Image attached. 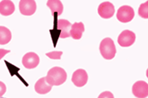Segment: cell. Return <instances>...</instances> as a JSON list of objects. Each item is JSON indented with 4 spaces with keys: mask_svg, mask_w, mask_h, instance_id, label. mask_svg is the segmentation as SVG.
Masks as SVG:
<instances>
[{
    "mask_svg": "<svg viewBox=\"0 0 148 98\" xmlns=\"http://www.w3.org/2000/svg\"><path fill=\"white\" fill-rule=\"evenodd\" d=\"M85 32V26L82 22H75L71 25L70 36L75 40H80Z\"/></svg>",
    "mask_w": 148,
    "mask_h": 98,
    "instance_id": "4fadbf2b",
    "label": "cell"
},
{
    "mask_svg": "<svg viewBox=\"0 0 148 98\" xmlns=\"http://www.w3.org/2000/svg\"><path fill=\"white\" fill-rule=\"evenodd\" d=\"M72 82L77 87L84 86L88 80V75L84 69H77L72 75Z\"/></svg>",
    "mask_w": 148,
    "mask_h": 98,
    "instance_id": "ba28073f",
    "label": "cell"
},
{
    "mask_svg": "<svg viewBox=\"0 0 148 98\" xmlns=\"http://www.w3.org/2000/svg\"><path fill=\"white\" fill-rule=\"evenodd\" d=\"M47 5L51 10L53 15H54L55 13L58 15L62 14L63 10H64V6H63V3L61 1H59V0H49L47 2Z\"/></svg>",
    "mask_w": 148,
    "mask_h": 98,
    "instance_id": "5bb4252c",
    "label": "cell"
},
{
    "mask_svg": "<svg viewBox=\"0 0 148 98\" xmlns=\"http://www.w3.org/2000/svg\"><path fill=\"white\" fill-rule=\"evenodd\" d=\"M98 14L103 19H109L112 18L115 13L114 4L110 2H103L98 6Z\"/></svg>",
    "mask_w": 148,
    "mask_h": 98,
    "instance_id": "9c48e42d",
    "label": "cell"
},
{
    "mask_svg": "<svg viewBox=\"0 0 148 98\" xmlns=\"http://www.w3.org/2000/svg\"><path fill=\"white\" fill-rule=\"evenodd\" d=\"M10 53V50H6V49H0V60L4 57V55Z\"/></svg>",
    "mask_w": 148,
    "mask_h": 98,
    "instance_id": "ffe728a7",
    "label": "cell"
},
{
    "mask_svg": "<svg viewBox=\"0 0 148 98\" xmlns=\"http://www.w3.org/2000/svg\"><path fill=\"white\" fill-rule=\"evenodd\" d=\"M15 10L14 3L10 0H3L0 2V14L3 16H9Z\"/></svg>",
    "mask_w": 148,
    "mask_h": 98,
    "instance_id": "7c38bea8",
    "label": "cell"
},
{
    "mask_svg": "<svg viewBox=\"0 0 148 98\" xmlns=\"http://www.w3.org/2000/svg\"><path fill=\"white\" fill-rule=\"evenodd\" d=\"M52 87L49 84H47V82L46 81V77H42L41 79H39L36 83L35 84V90L36 93L41 94V95H44L48 92L51 91Z\"/></svg>",
    "mask_w": 148,
    "mask_h": 98,
    "instance_id": "8fae6325",
    "label": "cell"
},
{
    "mask_svg": "<svg viewBox=\"0 0 148 98\" xmlns=\"http://www.w3.org/2000/svg\"><path fill=\"white\" fill-rule=\"evenodd\" d=\"M19 10L23 15H32L36 10V3L34 0H21L19 3Z\"/></svg>",
    "mask_w": 148,
    "mask_h": 98,
    "instance_id": "5b68a950",
    "label": "cell"
},
{
    "mask_svg": "<svg viewBox=\"0 0 148 98\" xmlns=\"http://www.w3.org/2000/svg\"><path fill=\"white\" fill-rule=\"evenodd\" d=\"M98 98H114V95L112 92L110 91H104V92H102Z\"/></svg>",
    "mask_w": 148,
    "mask_h": 98,
    "instance_id": "ac0fdd59",
    "label": "cell"
},
{
    "mask_svg": "<svg viewBox=\"0 0 148 98\" xmlns=\"http://www.w3.org/2000/svg\"><path fill=\"white\" fill-rule=\"evenodd\" d=\"M138 14L140 17L144 18V19H147L148 18V2H145L144 3L140 4Z\"/></svg>",
    "mask_w": 148,
    "mask_h": 98,
    "instance_id": "2e32d148",
    "label": "cell"
},
{
    "mask_svg": "<svg viewBox=\"0 0 148 98\" xmlns=\"http://www.w3.org/2000/svg\"><path fill=\"white\" fill-rule=\"evenodd\" d=\"M40 63L39 56L35 53H27L22 58V64L25 69H32L36 68Z\"/></svg>",
    "mask_w": 148,
    "mask_h": 98,
    "instance_id": "8992f818",
    "label": "cell"
},
{
    "mask_svg": "<svg viewBox=\"0 0 148 98\" xmlns=\"http://www.w3.org/2000/svg\"><path fill=\"white\" fill-rule=\"evenodd\" d=\"M117 19L122 23H128L131 21L135 17V11L132 7L129 5H124L120 7L117 12Z\"/></svg>",
    "mask_w": 148,
    "mask_h": 98,
    "instance_id": "3957f363",
    "label": "cell"
},
{
    "mask_svg": "<svg viewBox=\"0 0 148 98\" xmlns=\"http://www.w3.org/2000/svg\"><path fill=\"white\" fill-rule=\"evenodd\" d=\"M67 79V74L65 70L60 67L52 68L47 74L46 81L51 86H58L64 84Z\"/></svg>",
    "mask_w": 148,
    "mask_h": 98,
    "instance_id": "6da1fadb",
    "label": "cell"
},
{
    "mask_svg": "<svg viewBox=\"0 0 148 98\" xmlns=\"http://www.w3.org/2000/svg\"><path fill=\"white\" fill-rule=\"evenodd\" d=\"M133 95L137 98H146L148 95V85L146 81H137L132 87Z\"/></svg>",
    "mask_w": 148,
    "mask_h": 98,
    "instance_id": "52a82bcc",
    "label": "cell"
},
{
    "mask_svg": "<svg viewBox=\"0 0 148 98\" xmlns=\"http://www.w3.org/2000/svg\"><path fill=\"white\" fill-rule=\"evenodd\" d=\"M0 98H4V97H0Z\"/></svg>",
    "mask_w": 148,
    "mask_h": 98,
    "instance_id": "44dd1931",
    "label": "cell"
},
{
    "mask_svg": "<svg viewBox=\"0 0 148 98\" xmlns=\"http://www.w3.org/2000/svg\"><path fill=\"white\" fill-rule=\"evenodd\" d=\"M72 24L66 20H62L59 19L57 21V28L58 30L60 31L59 36L60 38H67L70 36V29H71Z\"/></svg>",
    "mask_w": 148,
    "mask_h": 98,
    "instance_id": "30bf717a",
    "label": "cell"
},
{
    "mask_svg": "<svg viewBox=\"0 0 148 98\" xmlns=\"http://www.w3.org/2000/svg\"><path fill=\"white\" fill-rule=\"evenodd\" d=\"M6 90H7V88H6V86L4 85V83L0 81V97H2L5 94Z\"/></svg>",
    "mask_w": 148,
    "mask_h": 98,
    "instance_id": "d6986e66",
    "label": "cell"
},
{
    "mask_svg": "<svg viewBox=\"0 0 148 98\" xmlns=\"http://www.w3.org/2000/svg\"><path fill=\"white\" fill-rule=\"evenodd\" d=\"M136 34L133 32L125 30L119 34L118 37V43L121 47H128L134 44V42H136Z\"/></svg>",
    "mask_w": 148,
    "mask_h": 98,
    "instance_id": "277c9868",
    "label": "cell"
},
{
    "mask_svg": "<svg viewBox=\"0 0 148 98\" xmlns=\"http://www.w3.org/2000/svg\"><path fill=\"white\" fill-rule=\"evenodd\" d=\"M11 32L5 26H0V45H5L11 41Z\"/></svg>",
    "mask_w": 148,
    "mask_h": 98,
    "instance_id": "9a60e30c",
    "label": "cell"
},
{
    "mask_svg": "<svg viewBox=\"0 0 148 98\" xmlns=\"http://www.w3.org/2000/svg\"><path fill=\"white\" fill-rule=\"evenodd\" d=\"M63 54V52H60V51H55V52H50V53H47L46 56H47L49 58L51 59H60L61 56Z\"/></svg>",
    "mask_w": 148,
    "mask_h": 98,
    "instance_id": "e0dca14e",
    "label": "cell"
},
{
    "mask_svg": "<svg viewBox=\"0 0 148 98\" xmlns=\"http://www.w3.org/2000/svg\"><path fill=\"white\" fill-rule=\"evenodd\" d=\"M99 50L103 58L107 60L113 59L116 54V47H115L114 41L109 37L104 38L101 42Z\"/></svg>",
    "mask_w": 148,
    "mask_h": 98,
    "instance_id": "7a4b0ae2",
    "label": "cell"
}]
</instances>
